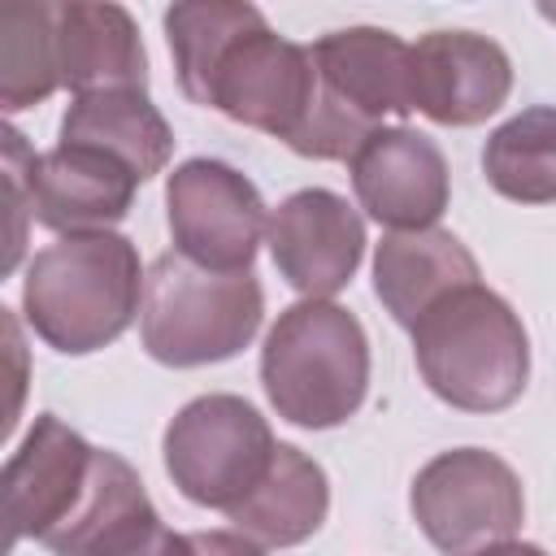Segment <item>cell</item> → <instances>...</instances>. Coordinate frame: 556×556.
<instances>
[{"label": "cell", "mask_w": 556, "mask_h": 556, "mask_svg": "<svg viewBox=\"0 0 556 556\" xmlns=\"http://www.w3.org/2000/svg\"><path fill=\"white\" fill-rule=\"evenodd\" d=\"M165 39L187 100L282 143L304 126L317 96L313 48L269 30L243 0H182L165 9Z\"/></svg>", "instance_id": "cell-1"}, {"label": "cell", "mask_w": 556, "mask_h": 556, "mask_svg": "<svg viewBox=\"0 0 556 556\" xmlns=\"http://www.w3.org/2000/svg\"><path fill=\"white\" fill-rule=\"evenodd\" d=\"M148 269L139 248L117 230L61 235L30 256L22 278V308L30 330L65 356L109 348L143 313Z\"/></svg>", "instance_id": "cell-2"}, {"label": "cell", "mask_w": 556, "mask_h": 556, "mask_svg": "<svg viewBox=\"0 0 556 556\" xmlns=\"http://www.w3.org/2000/svg\"><path fill=\"white\" fill-rule=\"evenodd\" d=\"M413 334L421 382L460 413H500L530 382V339L513 304L482 287H456L434 300Z\"/></svg>", "instance_id": "cell-3"}, {"label": "cell", "mask_w": 556, "mask_h": 556, "mask_svg": "<svg viewBox=\"0 0 556 556\" xmlns=\"http://www.w3.org/2000/svg\"><path fill=\"white\" fill-rule=\"evenodd\" d=\"M261 387L274 413L304 430H330L369 395V339L334 300H300L278 313L261 348Z\"/></svg>", "instance_id": "cell-4"}, {"label": "cell", "mask_w": 556, "mask_h": 556, "mask_svg": "<svg viewBox=\"0 0 556 556\" xmlns=\"http://www.w3.org/2000/svg\"><path fill=\"white\" fill-rule=\"evenodd\" d=\"M265 321V291L256 274H213L178 252L148 265L139 339L143 352L169 369H195L239 356Z\"/></svg>", "instance_id": "cell-5"}, {"label": "cell", "mask_w": 556, "mask_h": 556, "mask_svg": "<svg viewBox=\"0 0 556 556\" xmlns=\"http://www.w3.org/2000/svg\"><path fill=\"white\" fill-rule=\"evenodd\" d=\"M161 452H165V473L174 478L182 500L230 513L269 473L278 439L243 395L213 391V395H195L174 413Z\"/></svg>", "instance_id": "cell-6"}, {"label": "cell", "mask_w": 556, "mask_h": 556, "mask_svg": "<svg viewBox=\"0 0 556 556\" xmlns=\"http://www.w3.org/2000/svg\"><path fill=\"white\" fill-rule=\"evenodd\" d=\"M408 508L417 530L443 556H473L521 530L526 491L504 456L486 447H452L417 469Z\"/></svg>", "instance_id": "cell-7"}, {"label": "cell", "mask_w": 556, "mask_h": 556, "mask_svg": "<svg viewBox=\"0 0 556 556\" xmlns=\"http://www.w3.org/2000/svg\"><path fill=\"white\" fill-rule=\"evenodd\" d=\"M165 217L178 256L213 274H248L269 213L248 174L217 156H191L165 178Z\"/></svg>", "instance_id": "cell-8"}, {"label": "cell", "mask_w": 556, "mask_h": 556, "mask_svg": "<svg viewBox=\"0 0 556 556\" xmlns=\"http://www.w3.org/2000/svg\"><path fill=\"white\" fill-rule=\"evenodd\" d=\"M265 243L287 287L304 300H330L352 282L369 239L361 213L339 191L304 187L269 213Z\"/></svg>", "instance_id": "cell-9"}, {"label": "cell", "mask_w": 556, "mask_h": 556, "mask_svg": "<svg viewBox=\"0 0 556 556\" xmlns=\"http://www.w3.org/2000/svg\"><path fill=\"white\" fill-rule=\"evenodd\" d=\"M348 174L356 204L387 230H430L452 200L447 156L413 126H378L348 161Z\"/></svg>", "instance_id": "cell-10"}, {"label": "cell", "mask_w": 556, "mask_h": 556, "mask_svg": "<svg viewBox=\"0 0 556 556\" xmlns=\"http://www.w3.org/2000/svg\"><path fill=\"white\" fill-rule=\"evenodd\" d=\"M96 447L56 413H39L4 465V521L9 547L22 539L43 543L78 504L91 478Z\"/></svg>", "instance_id": "cell-11"}, {"label": "cell", "mask_w": 556, "mask_h": 556, "mask_svg": "<svg viewBox=\"0 0 556 556\" xmlns=\"http://www.w3.org/2000/svg\"><path fill=\"white\" fill-rule=\"evenodd\" d=\"M513 91L508 52L473 30H430L413 43V104L439 126H478Z\"/></svg>", "instance_id": "cell-12"}, {"label": "cell", "mask_w": 556, "mask_h": 556, "mask_svg": "<svg viewBox=\"0 0 556 556\" xmlns=\"http://www.w3.org/2000/svg\"><path fill=\"white\" fill-rule=\"evenodd\" d=\"M317 83L334 104H343L369 130L382 117H408L413 104V43L382 26L330 30L313 43Z\"/></svg>", "instance_id": "cell-13"}, {"label": "cell", "mask_w": 556, "mask_h": 556, "mask_svg": "<svg viewBox=\"0 0 556 556\" xmlns=\"http://www.w3.org/2000/svg\"><path fill=\"white\" fill-rule=\"evenodd\" d=\"M135 191V169L87 143H56L52 152H39L30 169L35 222L61 235L109 230L130 213Z\"/></svg>", "instance_id": "cell-14"}, {"label": "cell", "mask_w": 556, "mask_h": 556, "mask_svg": "<svg viewBox=\"0 0 556 556\" xmlns=\"http://www.w3.org/2000/svg\"><path fill=\"white\" fill-rule=\"evenodd\" d=\"M161 530V517L117 452L96 447L91 478L74 504V513L43 539L52 556H130Z\"/></svg>", "instance_id": "cell-15"}, {"label": "cell", "mask_w": 556, "mask_h": 556, "mask_svg": "<svg viewBox=\"0 0 556 556\" xmlns=\"http://www.w3.org/2000/svg\"><path fill=\"white\" fill-rule=\"evenodd\" d=\"M61 87L74 96L96 91H148V52L135 17L122 4L70 0L52 4Z\"/></svg>", "instance_id": "cell-16"}, {"label": "cell", "mask_w": 556, "mask_h": 556, "mask_svg": "<svg viewBox=\"0 0 556 556\" xmlns=\"http://www.w3.org/2000/svg\"><path fill=\"white\" fill-rule=\"evenodd\" d=\"M482 282L473 252L443 226L430 230H387L374 248V291L382 308L413 330L417 317L456 287Z\"/></svg>", "instance_id": "cell-17"}, {"label": "cell", "mask_w": 556, "mask_h": 556, "mask_svg": "<svg viewBox=\"0 0 556 556\" xmlns=\"http://www.w3.org/2000/svg\"><path fill=\"white\" fill-rule=\"evenodd\" d=\"M326 513H330L326 469L295 443H278L261 486L243 504H235L226 517L235 521L239 534L256 539L261 547H295L321 530Z\"/></svg>", "instance_id": "cell-18"}, {"label": "cell", "mask_w": 556, "mask_h": 556, "mask_svg": "<svg viewBox=\"0 0 556 556\" xmlns=\"http://www.w3.org/2000/svg\"><path fill=\"white\" fill-rule=\"evenodd\" d=\"M61 143H87L135 169L139 182L156 178L174 156V130L148 91L74 96L61 117Z\"/></svg>", "instance_id": "cell-19"}, {"label": "cell", "mask_w": 556, "mask_h": 556, "mask_svg": "<svg viewBox=\"0 0 556 556\" xmlns=\"http://www.w3.org/2000/svg\"><path fill=\"white\" fill-rule=\"evenodd\" d=\"M486 182L517 204H556V104H530L482 143Z\"/></svg>", "instance_id": "cell-20"}, {"label": "cell", "mask_w": 556, "mask_h": 556, "mask_svg": "<svg viewBox=\"0 0 556 556\" xmlns=\"http://www.w3.org/2000/svg\"><path fill=\"white\" fill-rule=\"evenodd\" d=\"M61 87L56 65V22L52 4H9L0 13V104L4 113L43 104Z\"/></svg>", "instance_id": "cell-21"}, {"label": "cell", "mask_w": 556, "mask_h": 556, "mask_svg": "<svg viewBox=\"0 0 556 556\" xmlns=\"http://www.w3.org/2000/svg\"><path fill=\"white\" fill-rule=\"evenodd\" d=\"M35 156L26 148V135L4 126V182H9V208H13V235H9V261L4 269L17 265L22 256V243H26V217H35V200H30V169H35Z\"/></svg>", "instance_id": "cell-22"}, {"label": "cell", "mask_w": 556, "mask_h": 556, "mask_svg": "<svg viewBox=\"0 0 556 556\" xmlns=\"http://www.w3.org/2000/svg\"><path fill=\"white\" fill-rule=\"evenodd\" d=\"M191 543L200 556H265V547L239 530H195Z\"/></svg>", "instance_id": "cell-23"}, {"label": "cell", "mask_w": 556, "mask_h": 556, "mask_svg": "<svg viewBox=\"0 0 556 556\" xmlns=\"http://www.w3.org/2000/svg\"><path fill=\"white\" fill-rule=\"evenodd\" d=\"M130 556H200L195 552V543H191V534H178V530H156L139 552H130Z\"/></svg>", "instance_id": "cell-24"}, {"label": "cell", "mask_w": 556, "mask_h": 556, "mask_svg": "<svg viewBox=\"0 0 556 556\" xmlns=\"http://www.w3.org/2000/svg\"><path fill=\"white\" fill-rule=\"evenodd\" d=\"M473 556H547V552H543V547H534V543H517V539H508V543L482 547V552H473Z\"/></svg>", "instance_id": "cell-25"}]
</instances>
